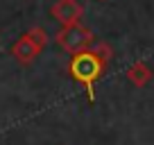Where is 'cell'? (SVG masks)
<instances>
[{
	"label": "cell",
	"instance_id": "6da1fadb",
	"mask_svg": "<svg viewBox=\"0 0 154 145\" xmlns=\"http://www.w3.org/2000/svg\"><path fill=\"white\" fill-rule=\"evenodd\" d=\"M97 70H100V63H97V59L91 57V54H79V57H75V61H72V75H75L79 82H84L88 88H91V82L95 79Z\"/></svg>",
	"mask_w": 154,
	"mask_h": 145
}]
</instances>
